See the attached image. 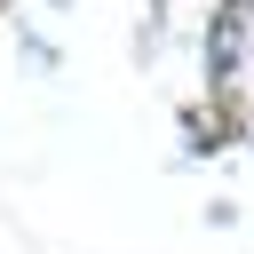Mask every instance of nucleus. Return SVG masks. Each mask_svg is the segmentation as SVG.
Masks as SVG:
<instances>
[{
    "label": "nucleus",
    "instance_id": "obj_1",
    "mask_svg": "<svg viewBox=\"0 0 254 254\" xmlns=\"http://www.w3.org/2000/svg\"><path fill=\"white\" fill-rule=\"evenodd\" d=\"M238 40H246V0H230V8H222V24H214V71H230V64H238Z\"/></svg>",
    "mask_w": 254,
    "mask_h": 254
}]
</instances>
